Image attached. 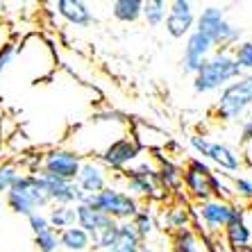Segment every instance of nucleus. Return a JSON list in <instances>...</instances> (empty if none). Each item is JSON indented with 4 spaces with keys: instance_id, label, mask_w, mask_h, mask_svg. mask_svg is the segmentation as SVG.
Masks as SVG:
<instances>
[{
    "instance_id": "1",
    "label": "nucleus",
    "mask_w": 252,
    "mask_h": 252,
    "mask_svg": "<svg viewBox=\"0 0 252 252\" xmlns=\"http://www.w3.org/2000/svg\"><path fill=\"white\" fill-rule=\"evenodd\" d=\"M132 134V123L129 118H125L118 112H105L95 114L94 118H89L87 123L73 129V134L68 136L70 150H75L82 159L89 157H100L114 141L123 139V136Z\"/></svg>"
},
{
    "instance_id": "2",
    "label": "nucleus",
    "mask_w": 252,
    "mask_h": 252,
    "mask_svg": "<svg viewBox=\"0 0 252 252\" xmlns=\"http://www.w3.org/2000/svg\"><path fill=\"white\" fill-rule=\"evenodd\" d=\"M246 214V205H241L236 200H216L209 198L205 202L191 205V223L195 225L198 236H218L223 234L225 227L234 220H241Z\"/></svg>"
},
{
    "instance_id": "3",
    "label": "nucleus",
    "mask_w": 252,
    "mask_h": 252,
    "mask_svg": "<svg viewBox=\"0 0 252 252\" xmlns=\"http://www.w3.org/2000/svg\"><path fill=\"white\" fill-rule=\"evenodd\" d=\"M243 75V70L232 57V50H214L205 66L193 75V91L195 94H214L223 91L229 82H234Z\"/></svg>"
},
{
    "instance_id": "4",
    "label": "nucleus",
    "mask_w": 252,
    "mask_h": 252,
    "mask_svg": "<svg viewBox=\"0 0 252 252\" xmlns=\"http://www.w3.org/2000/svg\"><path fill=\"white\" fill-rule=\"evenodd\" d=\"M252 107V73H243L239 80L229 82L220 91L216 105H214V116L220 123H236L243 121Z\"/></svg>"
},
{
    "instance_id": "5",
    "label": "nucleus",
    "mask_w": 252,
    "mask_h": 252,
    "mask_svg": "<svg viewBox=\"0 0 252 252\" xmlns=\"http://www.w3.org/2000/svg\"><path fill=\"white\" fill-rule=\"evenodd\" d=\"M7 207L18 216H32L36 211H43L50 207L46 191L41 187V180L36 173H21L9 193L5 195Z\"/></svg>"
},
{
    "instance_id": "6",
    "label": "nucleus",
    "mask_w": 252,
    "mask_h": 252,
    "mask_svg": "<svg viewBox=\"0 0 252 252\" xmlns=\"http://www.w3.org/2000/svg\"><path fill=\"white\" fill-rule=\"evenodd\" d=\"M82 202L98 211H102L105 216H109L112 220H116V223H129L141 207L139 200H134L129 193H125L123 187H116V184H112V182H109L107 189H102L100 193L82 198Z\"/></svg>"
},
{
    "instance_id": "7",
    "label": "nucleus",
    "mask_w": 252,
    "mask_h": 252,
    "mask_svg": "<svg viewBox=\"0 0 252 252\" xmlns=\"http://www.w3.org/2000/svg\"><path fill=\"white\" fill-rule=\"evenodd\" d=\"M189 143H191V148L198 153L200 159H205L207 164H214L220 170H225V175H229V173H239V170L243 168L241 153H236L234 148L225 146V143L211 141L202 134H193Z\"/></svg>"
},
{
    "instance_id": "8",
    "label": "nucleus",
    "mask_w": 252,
    "mask_h": 252,
    "mask_svg": "<svg viewBox=\"0 0 252 252\" xmlns=\"http://www.w3.org/2000/svg\"><path fill=\"white\" fill-rule=\"evenodd\" d=\"M80 166H82V157L75 150H70L66 146H57L41 155V170L39 173L59 177V180H66V182H75Z\"/></svg>"
},
{
    "instance_id": "9",
    "label": "nucleus",
    "mask_w": 252,
    "mask_h": 252,
    "mask_svg": "<svg viewBox=\"0 0 252 252\" xmlns=\"http://www.w3.org/2000/svg\"><path fill=\"white\" fill-rule=\"evenodd\" d=\"M141 153H143V150L136 146L132 134H129V136H123V139L114 141L112 146L95 159H98L107 170H114V173L121 175V173H125L127 168H132V166L136 164V159L141 157Z\"/></svg>"
},
{
    "instance_id": "10",
    "label": "nucleus",
    "mask_w": 252,
    "mask_h": 252,
    "mask_svg": "<svg viewBox=\"0 0 252 252\" xmlns=\"http://www.w3.org/2000/svg\"><path fill=\"white\" fill-rule=\"evenodd\" d=\"M109 182H112V173L100 164L98 159H94V157L82 159V166H80V173L75 177V184L84 198L100 193L102 189L109 187Z\"/></svg>"
},
{
    "instance_id": "11",
    "label": "nucleus",
    "mask_w": 252,
    "mask_h": 252,
    "mask_svg": "<svg viewBox=\"0 0 252 252\" xmlns=\"http://www.w3.org/2000/svg\"><path fill=\"white\" fill-rule=\"evenodd\" d=\"M214 43L207 39L205 34H200V32H191V34L187 36V46H184V55H182V62H180V66H182V70L187 73V75H195L202 66H205V62L214 55Z\"/></svg>"
},
{
    "instance_id": "12",
    "label": "nucleus",
    "mask_w": 252,
    "mask_h": 252,
    "mask_svg": "<svg viewBox=\"0 0 252 252\" xmlns=\"http://www.w3.org/2000/svg\"><path fill=\"white\" fill-rule=\"evenodd\" d=\"M195 30V9L189 0H173L168 2V16H166V32L173 39H184Z\"/></svg>"
},
{
    "instance_id": "13",
    "label": "nucleus",
    "mask_w": 252,
    "mask_h": 252,
    "mask_svg": "<svg viewBox=\"0 0 252 252\" xmlns=\"http://www.w3.org/2000/svg\"><path fill=\"white\" fill-rule=\"evenodd\" d=\"M36 175L41 180V187L50 200V205H80L82 202L84 195L80 193L75 182H66V180L46 175V173H36Z\"/></svg>"
},
{
    "instance_id": "14",
    "label": "nucleus",
    "mask_w": 252,
    "mask_h": 252,
    "mask_svg": "<svg viewBox=\"0 0 252 252\" xmlns=\"http://www.w3.org/2000/svg\"><path fill=\"white\" fill-rule=\"evenodd\" d=\"M157 157V182L166 195H177L182 191V166L173 159L164 157L161 153H155Z\"/></svg>"
},
{
    "instance_id": "15",
    "label": "nucleus",
    "mask_w": 252,
    "mask_h": 252,
    "mask_svg": "<svg viewBox=\"0 0 252 252\" xmlns=\"http://www.w3.org/2000/svg\"><path fill=\"white\" fill-rule=\"evenodd\" d=\"M157 227H161L164 232H170V234L191 227V207L180 202V200L173 202V205H166L161 209V214L157 216Z\"/></svg>"
},
{
    "instance_id": "16",
    "label": "nucleus",
    "mask_w": 252,
    "mask_h": 252,
    "mask_svg": "<svg viewBox=\"0 0 252 252\" xmlns=\"http://www.w3.org/2000/svg\"><path fill=\"white\" fill-rule=\"evenodd\" d=\"M55 12L64 18L68 25H73V28H89L95 21L94 12L89 9V5L82 2V0H57L55 2Z\"/></svg>"
},
{
    "instance_id": "17",
    "label": "nucleus",
    "mask_w": 252,
    "mask_h": 252,
    "mask_svg": "<svg viewBox=\"0 0 252 252\" xmlns=\"http://www.w3.org/2000/svg\"><path fill=\"white\" fill-rule=\"evenodd\" d=\"M75 214H77V227L84 229V232L89 234V239L98 236L100 232H105L107 227H112V225L116 223V220H112L109 216H105L102 211L84 205V202L75 205Z\"/></svg>"
},
{
    "instance_id": "18",
    "label": "nucleus",
    "mask_w": 252,
    "mask_h": 252,
    "mask_svg": "<svg viewBox=\"0 0 252 252\" xmlns=\"http://www.w3.org/2000/svg\"><path fill=\"white\" fill-rule=\"evenodd\" d=\"M132 139L134 143L143 150V153H161L164 148H168V136L164 132H159L157 127L146 123H132Z\"/></svg>"
},
{
    "instance_id": "19",
    "label": "nucleus",
    "mask_w": 252,
    "mask_h": 252,
    "mask_svg": "<svg viewBox=\"0 0 252 252\" xmlns=\"http://www.w3.org/2000/svg\"><path fill=\"white\" fill-rule=\"evenodd\" d=\"M182 189L189 198L193 200V205L198 202H205L211 198L209 193V175H202V173H195V170L182 168Z\"/></svg>"
},
{
    "instance_id": "20",
    "label": "nucleus",
    "mask_w": 252,
    "mask_h": 252,
    "mask_svg": "<svg viewBox=\"0 0 252 252\" xmlns=\"http://www.w3.org/2000/svg\"><path fill=\"white\" fill-rule=\"evenodd\" d=\"M225 21H227L225 9H220L218 5H209V7H205L198 16H195V32L205 34L207 39L211 41V36L216 34L218 28H220Z\"/></svg>"
},
{
    "instance_id": "21",
    "label": "nucleus",
    "mask_w": 252,
    "mask_h": 252,
    "mask_svg": "<svg viewBox=\"0 0 252 252\" xmlns=\"http://www.w3.org/2000/svg\"><path fill=\"white\" fill-rule=\"evenodd\" d=\"M223 239L227 243L229 252H236V250H246V248L252 246V234L250 229H248L246 220L241 218V220H234V223H229L223 232Z\"/></svg>"
},
{
    "instance_id": "22",
    "label": "nucleus",
    "mask_w": 252,
    "mask_h": 252,
    "mask_svg": "<svg viewBox=\"0 0 252 252\" xmlns=\"http://www.w3.org/2000/svg\"><path fill=\"white\" fill-rule=\"evenodd\" d=\"M129 225H132V229L136 232V236L141 241H148L157 232V214L153 211L150 205H141L139 211L134 214V218L129 220Z\"/></svg>"
},
{
    "instance_id": "23",
    "label": "nucleus",
    "mask_w": 252,
    "mask_h": 252,
    "mask_svg": "<svg viewBox=\"0 0 252 252\" xmlns=\"http://www.w3.org/2000/svg\"><path fill=\"white\" fill-rule=\"evenodd\" d=\"M46 216H48V223H50V229H55L57 234L77 225L75 205H53Z\"/></svg>"
},
{
    "instance_id": "24",
    "label": "nucleus",
    "mask_w": 252,
    "mask_h": 252,
    "mask_svg": "<svg viewBox=\"0 0 252 252\" xmlns=\"http://www.w3.org/2000/svg\"><path fill=\"white\" fill-rule=\"evenodd\" d=\"M143 241L136 236V232L132 229L129 223H118V234L116 241L112 243V248L107 252H141Z\"/></svg>"
},
{
    "instance_id": "25",
    "label": "nucleus",
    "mask_w": 252,
    "mask_h": 252,
    "mask_svg": "<svg viewBox=\"0 0 252 252\" xmlns=\"http://www.w3.org/2000/svg\"><path fill=\"white\" fill-rule=\"evenodd\" d=\"M109 9L112 16L121 23H136L143 12V0H114Z\"/></svg>"
},
{
    "instance_id": "26",
    "label": "nucleus",
    "mask_w": 252,
    "mask_h": 252,
    "mask_svg": "<svg viewBox=\"0 0 252 252\" xmlns=\"http://www.w3.org/2000/svg\"><path fill=\"white\" fill-rule=\"evenodd\" d=\"M59 248H64L68 252H84L91 248V239L84 229L75 227H68L64 232H59Z\"/></svg>"
},
{
    "instance_id": "27",
    "label": "nucleus",
    "mask_w": 252,
    "mask_h": 252,
    "mask_svg": "<svg viewBox=\"0 0 252 252\" xmlns=\"http://www.w3.org/2000/svg\"><path fill=\"white\" fill-rule=\"evenodd\" d=\"M173 252H207V248H202V239L195 229L187 227L173 234Z\"/></svg>"
},
{
    "instance_id": "28",
    "label": "nucleus",
    "mask_w": 252,
    "mask_h": 252,
    "mask_svg": "<svg viewBox=\"0 0 252 252\" xmlns=\"http://www.w3.org/2000/svg\"><path fill=\"white\" fill-rule=\"evenodd\" d=\"M166 16H168V2L166 0H148V2H143L141 18L146 21V25L159 28V25L166 23Z\"/></svg>"
},
{
    "instance_id": "29",
    "label": "nucleus",
    "mask_w": 252,
    "mask_h": 252,
    "mask_svg": "<svg viewBox=\"0 0 252 252\" xmlns=\"http://www.w3.org/2000/svg\"><path fill=\"white\" fill-rule=\"evenodd\" d=\"M209 193H211V198H216V200H227V202H232V200H234L232 177L214 170L209 175Z\"/></svg>"
},
{
    "instance_id": "30",
    "label": "nucleus",
    "mask_w": 252,
    "mask_h": 252,
    "mask_svg": "<svg viewBox=\"0 0 252 252\" xmlns=\"http://www.w3.org/2000/svg\"><path fill=\"white\" fill-rule=\"evenodd\" d=\"M232 57L239 64V68L243 73H252V39L248 41H239L232 48Z\"/></svg>"
},
{
    "instance_id": "31",
    "label": "nucleus",
    "mask_w": 252,
    "mask_h": 252,
    "mask_svg": "<svg viewBox=\"0 0 252 252\" xmlns=\"http://www.w3.org/2000/svg\"><path fill=\"white\" fill-rule=\"evenodd\" d=\"M34 248L39 252H57L59 250V234L55 229H46L34 236Z\"/></svg>"
},
{
    "instance_id": "32",
    "label": "nucleus",
    "mask_w": 252,
    "mask_h": 252,
    "mask_svg": "<svg viewBox=\"0 0 252 252\" xmlns=\"http://www.w3.org/2000/svg\"><path fill=\"white\" fill-rule=\"evenodd\" d=\"M232 191L236 202H252V177H232Z\"/></svg>"
},
{
    "instance_id": "33",
    "label": "nucleus",
    "mask_w": 252,
    "mask_h": 252,
    "mask_svg": "<svg viewBox=\"0 0 252 252\" xmlns=\"http://www.w3.org/2000/svg\"><path fill=\"white\" fill-rule=\"evenodd\" d=\"M18 166L16 164H0V195H7L14 182L18 180Z\"/></svg>"
},
{
    "instance_id": "34",
    "label": "nucleus",
    "mask_w": 252,
    "mask_h": 252,
    "mask_svg": "<svg viewBox=\"0 0 252 252\" xmlns=\"http://www.w3.org/2000/svg\"><path fill=\"white\" fill-rule=\"evenodd\" d=\"M16 43L14 41H5L0 46V77L7 73V68L14 64V57H16Z\"/></svg>"
},
{
    "instance_id": "35",
    "label": "nucleus",
    "mask_w": 252,
    "mask_h": 252,
    "mask_svg": "<svg viewBox=\"0 0 252 252\" xmlns=\"http://www.w3.org/2000/svg\"><path fill=\"white\" fill-rule=\"evenodd\" d=\"M28 223H30V229H32V234H41L46 229H50V223H48V216L46 211H36L32 216H28Z\"/></svg>"
},
{
    "instance_id": "36",
    "label": "nucleus",
    "mask_w": 252,
    "mask_h": 252,
    "mask_svg": "<svg viewBox=\"0 0 252 252\" xmlns=\"http://www.w3.org/2000/svg\"><path fill=\"white\" fill-rule=\"evenodd\" d=\"M250 141H252V114L241 121V143L246 146Z\"/></svg>"
},
{
    "instance_id": "37",
    "label": "nucleus",
    "mask_w": 252,
    "mask_h": 252,
    "mask_svg": "<svg viewBox=\"0 0 252 252\" xmlns=\"http://www.w3.org/2000/svg\"><path fill=\"white\" fill-rule=\"evenodd\" d=\"M241 159H243V164H246L248 168H252V141L243 146V153H241Z\"/></svg>"
},
{
    "instance_id": "38",
    "label": "nucleus",
    "mask_w": 252,
    "mask_h": 252,
    "mask_svg": "<svg viewBox=\"0 0 252 252\" xmlns=\"http://www.w3.org/2000/svg\"><path fill=\"white\" fill-rule=\"evenodd\" d=\"M5 16V2H0V18Z\"/></svg>"
},
{
    "instance_id": "39",
    "label": "nucleus",
    "mask_w": 252,
    "mask_h": 252,
    "mask_svg": "<svg viewBox=\"0 0 252 252\" xmlns=\"http://www.w3.org/2000/svg\"><path fill=\"white\" fill-rule=\"evenodd\" d=\"M141 252H153V250H150V248H146V246H143V248H141Z\"/></svg>"
},
{
    "instance_id": "40",
    "label": "nucleus",
    "mask_w": 252,
    "mask_h": 252,
    "mask_svg": "<svg viewBox=\"0 0 252 252\" xmlns=\"http://www.w3.org/2000/svg\"><path fill=\"white\" fill-rule=\"evenodd\" d=\"M236 252H252V246H250V248H246V250H236Z\"/></svg>"
},
{
    "instance_id": "41",
    "label": "nucleus",
    "mask_w": 252,
    "mask_h": 252,
    "mask_svg": "<svg viewBox=\"0 0 252 252\" xmlns=\"http://www.w3.org/2000/svg\"><path fill=\"white\" fill-rule=\"evenodd\" d=\"M250 112H252V107H250Z\"/></svg>"
}]
</instances>
